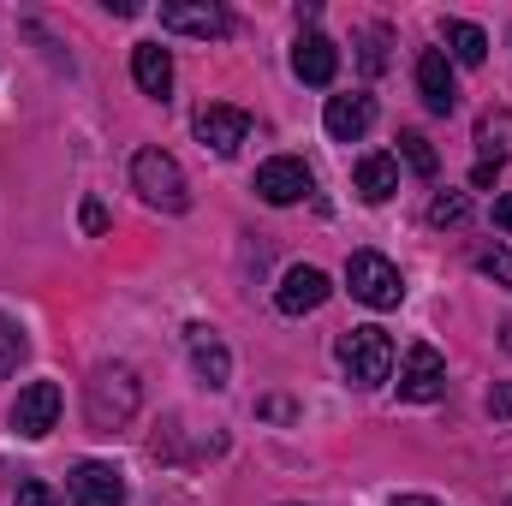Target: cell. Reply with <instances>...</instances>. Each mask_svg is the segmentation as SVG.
I'll use <instances>...</instances> for the list:
<instances>
[{"label":"cell","instance_id":"6da1fadb","mask_svg":"<svg viewBox=\"0 0 512 506\" xmlns=\"http://www.w3.org/2000/svg\"><path fill=\"white\" fill-rule=\"evenodd\" d=\"M143 405V381L131 364H96L84 381V423L90 435H120Z\"/></svg>","mask_w":512,"mask_h":506},{"label":"cell","instance_id":"7a4b0ae2","mask_svg":"<svg viewBox=\"0 0 512 506\" xmlns=\"http://www.w3.org/2000/svg\"><path fill=\"white\" fill-rule=\"evenodd\" d=\"M131 191L161 209V215H185L191 209V185H185V167L167 155V149H137L131 155Z\"/></svg>","mask_w":512,"mask_h":506},{"label":"cell","instance_id":"3957f363","mask_svg":"<svg viewBox=\"0 0 512 506\" xmlns=\"http://www.w3.org/2000/svg\"><path fill=\"white\" fill-rule=\"evenodd\" d=\"M334 358H340V370H346L352 387H382L393 376V340H387V328H346L340 346H334Z\"/></svg>","mask_w":512,"mask_h":506},{"label":"cell","instance_id":"277c9868","mask_svg":"<svg viewBox=\"0 0 512 506\" xmlns=\"http://www.w3.org/2000/svg\"><path fill=\"white\" fill-rule=\"evenodd\" d=\"M346 292L358 304H370V310H399L405 280H399V268L382 251H352V262H346Z\"/></svg>","mask_w":512,"mask_h":506},{"label":"cell","instance_id":"5b68a950","mask_svg":"<svg viewBox=\"0 0 512 506\" xmlns=\"http://www.w3.org/2000/svg\"><path fill=\"white\" fill-rule=\"evenodd\" d=\"M66 495H72V506H126L131 501L126 471L108 465V459H78L66 471Z\"/></svg>","mask_w":512,"mask_h":506},{"label":"cell","instance_id":"8992f818","mask_svg":"<svg viewBox=\"0 0 512 506\" xmlns=\"http://www.w3.org/2000/svg\"><path fill=\"white\" fill-rule=\"evenodd\" d=\"M310 191H316V173H310L298 155H268V161L256 167V197L274 203V209H292V203H304Z\"/></svg>","mask_w":512,"mask_h":506},{"label":"cell","instance_id":"52a82bcc","mask_svg":"<svg viewBox=\"0 0 512 506\" xmlns=\"http://www.w3.org/2000/svg\"><path fill=\"white\" fill-rule=\"evenodd\" d=\"M441 393H447V358H441L429 340L405 346V358H399V399L429 405V399H441Z\"/></svg>","mask_w":512,"mask_h":506},{"label":"cell","instance_id":"ba28073f","mask_svg":"<svg viewBox=\"0 0 512 506\" xmlns=\"http://www.w3.org/2000/svg\"><path fill=\"white\" fill-rule=\"evenodd\" d=\"M12 429H18L24 441H48V435L60 429V387H54V381L18 387V399H12Z\"/></svg>","mask_w":512,"mask_h":506},{"label":"cell","instance_id":"9c48e42d","mask_svg":"<svg viewBox=\"0 0 512 506\" xmlns=\"http://www.w3.org/2000/svg\"><path fill=\"white\" fill-rule=\"evenodd\" d=\"M161 30L221 42V36H233V12L215 6V0H167V6H161Z\"/></svg>","mask_w":512,"mask_h":506},{"label":"cell","instance_id":"30bf717a","mask_svg":"<svg viewBox=\"0 0 512 506\" xmlns=\"http://www.w3.org/2000/svg\"><path fill=\"white\" fill-rule=\"evenodd\" d=\"M328 292H334V280H328L316 262H298V268L280 274V286H274V310H280V316H310V310L328 304Z\"/></svg>","mask_w":512,"mask_h":506},{"label":"cell","instance_id":"8fae6325","mask_svg":"<svg viewBox=\"0 0 512 506\" xmlns=\"http://www.w3.org/2000/svg\"><path fill=\"white\" fill-rule=\"evenodd\" d=\"M417 96H423L429 114H453L459 108V78H453L447 48H423L417 54Z\"/></svg>","mask_w":512,"mask_h":506},{"label":"cell","instance_id":"7c38bea8","mask_svg":"<svg viewBox=\"0 0 512 506\" xmlns=\"http://www.w3.org/2000/svg\"><path fill=\"white\" fill-rule=\"evenodd\" d=\"M185 352H191V370H197L203 387L221 393V387L233 381V352L221 346V334H215L209 322H191V328H185Z\"/></svg>","mask_w":512,"mask_h":506},{"label":"cell","instance_id":"4fadbf2b","mask_svg":"<svg viewBox=\"0 0 512 506\" xmlns=\"http://www.w3.org/2000/svg\"><path fill=\"white\" fill-rule=\"evenodd\" d=\"M197 137L215 155H239V143L251 137V114L245 108H227V102H209V108H197Z\"/></svg>","mask_w":512,"mask_h":506},{"label":"cell","instance_id":"5bb4252c","mask_svg":"<svg viewBox=\"0 0 512 506\" xmlns=\"http://www.w3.org/2000/svg\"><path fill=\"white\" fill-rule=\"evenodd\" d=\"M292 72H298L304 84L328 90V84H334V72H340V48H334L322 30H304V36L292 42Z\"/></svg>","mask_w":512,"mask_h":506},{"label":"cell","instance_id":"9a60e30c","mask_svg":"<svg viewBox=\"0 0 512 506\" xmlns=\"http://www.w3.org/2000/svg\"><path fill=\"white\" fill-rule=\"evenodd\" d=\"M131 78H137V90L149 102H167L173 96V54L161 42H137L131 48Z\"/></svg>","mask_w":512,"mask_h":506},{"label":"cell","instance_id":"2e32d148","mask_svg":"<svg viewBox=\"0 0 512 506\" xmlns=\"http://www.w3.org/2000/svg\"><path fill=\"white\" fill-rule=\"evenodd\" d=\"M322 126H328L334 143H358L364 131L376 126V102H370V96H328Z\"/></svg>","mask_w":512,"mask_h":506},{"label":"cell","instance_id":"e0dca14e","mask_svg":"<svg viewBox=\"0 0 512 506\" xmlns=\"http://www.w3.org/2000/svg\"><path fill=\"white\" fill-rule=\"evenodd\" d=\"M352 191L364 197V203H387L393 191H399V155H358V167H352Z\"/></svg>","mask_w":512,"mask_h":506},{"label":"cell","instance_id":"ac0fdd59","mask_svg":"<svg viewBox=\"0 0 512 506\" xmlns=\"http://www.w3.org/2000/svg\"><path fill=\"white\" fill-rule=\"evenodd\" d=\"M477 155H483V167H507L512 161V108H489L477 120Z\"/></svg>","mask_w":512,"mask_h":506},{"label":"cell","instance_id":"d6986e66","mask_svg":"<svg viewBox=\"0 0 512 506\" xmlns=\"http://www.w3.org/2000/svg\"><path fill=\"white\" fill-rule=\"evenodd\" d=\"M441 42H447V60H459V66H483L489 60V36L477 24H465V18H441Z\"/></svg>","mask_w":512,"mask_h":506},{"label":"cell","instance_id":"ffe728a7","mask_svg":"<svg viewBox=\"0 0 512 506\" xmlns=\"http://www.w3.org/2000/svg\"><path fill=\"white\" fill-rule=\"evenodd\" d=\"M30 358V340H24V328L0 310V381L6 376H18V364Z\"/></svg>","mask_w":512,"mask_h":506},{"label":"cell","instance_id":"44dd1931","mask_svg":"<svg viewBox=\"0 0 512 506\" xmlns=\"http://www.w3.org/2000/svg\"><path fill=\"white\" fill-rule=\"evenodd\" d=\"M399 155H405V167H411L417 179H435V167H441V155L429 149L423 131H399Z\"/></svg>","mask_w":512,"mask_h":506},{"label":"cell","instance_id":"7402d4cb","mask_svg":"<svg viewBox=\"0 0 512 506\" xmlns=\"http://www.w3.org/2000/svg\"><path fill=\"white\" fill-rule=\"evenodd\" d=\"M429 221H435V227H465V221H471V197H465V191H435Z\"/></svg>","mask_w":512,"mask_h":506},{"label":"cell","instance_id":"603a6c76","mask_svg":"<svg viewBox=\"0 0 512 506\" xmlns=\"http://www.w3.org/2000/svg\"><path fill=\"white\" fill-rule=\"evenodd\" d=\"M477 268H483L489 280H501V286L512 292V251H507V245H489V251H477Z\"/></svg>","mask_w":512,"mask_h":506},{"label":"cell","instance_id":"cb8c5ba5","mask_svg":"<svg viewBox=\"0 0 512 506\" xmlns=\"http://www.w3.org/2000/svg\"><path fill=\"white\" fill-rule=\"evenodd\" d=\"M12 506H54V489H48L42 477H18V489H12Z\"/></svg>","mask_w":512,"mask_h":506},{"label":"cell","instance_id":"d4e9b609","mask_svg":"<svg viewBox=\"0 0 512 506\" xmlns=\"http://www.w3.org/2000/svg\"><path fill=\"white\" fill-rule=\"evenodd\" d=\"M489 417H507L512 423V381H495L489 387Z\"/></svg>","mask_w":512,"mask_h":506},{"label":"cell","instance_id":"484cf974","mask_svg":"<svg viewBox=\"0 0 512 506\" xmlns=\"http://www.w3.org/2000/svg\"><path fill=\"white\" fill-rule=\"evenodd\" d=\"M382 42H387V30H382V24H376V30H370V48H364V72H382V66H387Z\"/></svg>","mask_w":512,"mask_h":506},{"label":"cell","instance_id":"4316f807","mask_svg":"<svg viewBox=\"0 0 512 506\" xmlns=\"http://www.w3.org/2000/svg\"><path fill=\"white\" fill-rule=\"evenodd\" d=\"M256 411H262V417H274V423H292V417H298V411H292V399H262Z\"/></svg>","mask_w":512,"mask_h":506},{"label":"cell","instance_id":"83f0119b","mask_svg":"<svg viewBox=\"0 0 512 506\" xmlns=\"http://www.w3.org/2000/svg\"><path fill=\"white\" fill-rule=\"evenodd\" d=\"M102 227H108V209L90 197V203H84V233H102Z\"/></svg>","mask_w":512,"mask_h":506},{"label":"cell","instance_id":"f1b7e54d","mask_svg":"<svg viewBox=\"0 0 512 506\" xmlns=\"http://www.w3.org/2000/svg\"><path fill=\"white\" fill-rule=\"evenodd\" d=\"M489 215H495V227H501V233H512V191L495 197V209H489Z\"/></svg>","mask_w":512,"mask_h":506},{"label":"cell","instance_id":"f546056e","mask_svg":"<svg viewBox=\"0 0 512 506\" xmlns=\"http://www.w3.org/2000/svg\"><path fill=\"white\" fill-rule=\"evenodd\" d=\"M393 506H441L435 495H393Z\"/></svg>","mask_w":512,"mask_h":506},{"label":"cell","instance_id":"4dcf8cb0","mask_svg":"<svg viewBox=\"0 0 512 506\" xmlns=\"http://www.w3.org/2000/svg\"><path fill=\"white\" fill-rule=\"evenodd\" d=\"M501 346H507V352H512V316H507V322H501Z\"/></svg>","mask_w":512,"mask_h":506},{"label":"cell","instance_id":"1f68e13d","mask_svg":"<svg viewBox=\"0 0 512 506\" xmlns=\"http://www.w3.org/2000/svg\"><path fill=\"white\" fill-rule=\"evenodd\" d=\"M286 506H298V501H286Z\"/></svg>","mask_w":512,"mask_h":506},{"label":"cell","instance_id":"d6a6232c","mask_svg":"<svg viewBox=\"0 0 512 506\" xmlns=\"http://www.w3.org/2000/svg\"><path fill=\"white\" fill-rule=\"evenodd\" d=\"M507 506H512V495H507Z\"/></svg>","mask_w":512,"mask_h":506}]
</instances>
